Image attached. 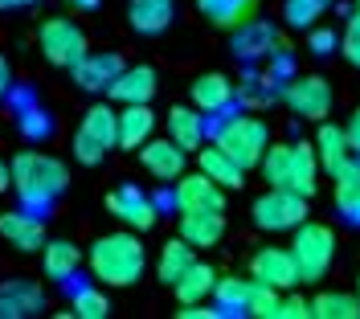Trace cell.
Listing matches in <instances>:
<instances>
[{
	"label": "cell",
	"mask_w": 360,
	"mask_h": 319,
	"mask_svg": "<svg viewBox=\"0 0 360 319\" xmlns=\"http://www.w3.org/2000/svg\"><path fill=\"white\" fill-rule=\"evenodd\" d=\"M13 164V193H17V201L25 209H49L62 193H66L70 184V168L62 160L45 156V152H29L25 148L21 156L8 160Z\"/></svg>",
	"instance_id": "6da1fadb"
},
{
	"label": "cell",
	"mask_w": 360,
	"mask_h": 319,
	"mask_svg": "<svg viewBox=\"0 0 360 319\" xmlns=\"http://www.w3.org/2000/svg\"><path fill=\"white\" fill-rule=\"evenodd\" d=\"M148 266V254L143 242L135 233H103L94 246H90V274L107 287H131L135 278Z\"/></svg>",
	"instance_id": "7a4b0ae2"
},
{
	"label": "cell",
	"mask_w": 360,
	"mask_h": 319,
	"mask_svg": "<svg viewBox=\"0 0 360 319\" xmlns=\"http://www.w3.org/2000/svg\"><path fill=\"white\" fill-rule=\"evenodd\" d=\"M213 143H217L221 152H229V156L250 172V168H258L262 156H266L270 127L258 115H229V119H221V123L213 127Z\"/></svg>",
	"instance_id": "3957f363"
},
{
	"label": "cell",
	"mask_w": 360,
	"mask_h": 319,
	"mask_svg": "<svg viewBox=\"0 0 360 319\" xmlns=\"http://www.w3.org/2000/svg\"><path fill=\"white\" fill-rule=\"evenodd\" d=\"M111 148H119V111H111L107 103H94L74 131V156L82 164H98Z\"/></svg>",
	"instance_id": "277c9868"
},
{
	"label": "cell",
	"mask_w": 360,
	"mask_h": 319,
	"mask_svg": "<svg viewBox=\"0 0 360 319\" xmlns=\"http://www.w3.org/2000/svg\"><path fill=\"white\" fill-rule=\"evenodd\" d=\"M37 46H41L49 66H62V70H74L90 53L86 33L70 21V17H49V21H41V29H37Z\"/></svg>",
	"instance_id": "5b68a950"
},
{
	"label": "cell",
	"mask_w": 360,
	"mask_h": 319,
	"mask_svg": "<svg viewBox=\"0 0 360 319\" xmlns=\"http://www.w3.org/2000/svg\"><path fill=\"white\" fill-rule=\"evenodd\" d=\"M291 254H295V262H299L303 282H319V278H323V271L332 266V254H336V233H332L328 226L303 221V226L295 229V237H291Z\"/></svg>",
	"instance_id": "8992f818"
},
{
	"label": "cell",
	"mask_w": 360,
	"mask_h": 319,
	"mask_svg": "<svg viewBox=\"0 0 360 319\" xmlns=\"http://www.w3.org/2000/svg\"><path fill=\"white\" fill-rule=\"evenodd\" d=\"M254 226L270 229V233H283V229H299L307 221V197H299L291 188H270L254 201Z\"/></svg>",
	"instance_id": "52a82bcc"
},
{
	"label": "cell",
	"mask_w": 360,
	"mask_h": 319,
	"mask_svg": "<svg viewBox=\"0 0 360 319\" xmlns=\"http://www.w3.org/2000/svg\"><path fill=\"white\" fill-rule=\"evenodd\" d=\"M278 94H283V103H287L295 115H303V119L323 123V119L332 115V86H328L323 78H315V74L295 78V82H283Z\"/></svg>",
	"instance_id": "ba28073f"
},
{
	"label": "cell",
	"mask_w": 360,
	"mask_h": 319,
	"mask_svg": "<svg viewBox=\"0 0 360 319\" xmlns=\"http://www.w3.org/2000/svg\"><path fill=\"white\" fill-rule=\"evenodd\" d=\"M172 201L180 213H221L225 209V188L209 172H193V176H180L172 188Z\"/></svg>",
	"instance_id": "9c48e42d"
},
{
	"label": "cell",
	"mask_w": 360,
	"mask_h": 319,
	"mask_svg": "<svg viewBox=\"0 0 360 319\" xmlns=\"http://www.w3.org/2000/svg\"><path fill=\"white\" fill-rule=\"evenodd\" d=\"M250 278H254V282H266V287H278V291H291L295 282H303L295 254L283 250V246H266V250L254 254V262H250Z\"/></svg>",
	"instance_id": "30bf717a"
},
{
	"label": "cell",
	"mask_w": 360,
	"mask_h": 319,
	"mask_svg": "<svg viewBox=\"0 0 360 319\" xmlns=\"http://www.w3.org/2000/svg\"><path fill=\"white\" fill-rule=\"evenodd\" d=\"M107 209H111L127 229H152L156 226V201H152L143 188H135V184L115 188L111 197H107Z\"/></svg>",
	"instance_id": "8fae6325"
},
{
	"label": "cell",
	"mask_w": 360,
	"mask_h": 319,
	"mask_svg": "<svg viewBox=\"0 0 360 319\" xmlns=\"http://www.w3.org/2000/svg\"><path fill=\"white\" fill-rule=\"evenodd\" d=\"M0 237L17 250L33 254V250H45V226L33 209H13V213H0Z\"/></svg>",
	"instance_id": "7c38bea8"
},
{
	"label": "cell",
	"mask_w": 360,
	"mask_h": 319,
	"mask_svg": "<svg viewBox=\"0 0 360 319\" xmlns=\"http://www.w3.org/2000/svg\"><path fill=\"white\" fill-rule=\"evenodd\" d=\"M45 311V291L29 278H4L0 282V319H25Z\"/></svg>",
	"instance_id": "4fadbf2b"
},
{
	"label": "cell",
	"mask_w": 360,
	"mask_h": 319,
	"mask_svg": "<svg viewBox=\"0 0 360 319\" xmlns=\"http://www.w3.org/2000/svg\"><path fill=\"white\" fill-rule=\"evenodd\" d=\"M315 152H319V168L336 181L340 172L356 160V152H352V143H348V131L344 127H336V123H319V131H315Z\"/></svg>",
	"instance_id": "5bb4252c"
},
{
	"label": "cell",
	"mask_w": 360,
	"mask_h": 319,
	"mask_svg": "<svg viewBox=\"0 0 360 319\" xmlns=\"http://www.w3.org/2000/svg\"><path fill=\"white\" fill-rule=\"evenodd\" d=\"M184 148H180L176 139H148L143 148H139V160H143V168L156 176V181H180L184 176Z\"/></svg>",
	"instance_id": "9a60e30c"
},
{
	"label": "cell",
	"mask_w": 360,
	"mask_h": 319,
	"mask_svg": "<svg viewBox=\"0 0 360 319\" xmlns=\"http://www.w3.org/2000/svg\"><path fill=\"white\" fill-rule=\"evenodd\" d=\"M123 74V58L119 53H86L74 66V82L82 91H111V82Z\"/></svg>",
	"instance_id": "2e32d148"
},
{
	"label": "cell",
	"mask_w": 360,
	"mask_h": 319,
	"mask_svg": "<svg viewBox=\"0 0 360 319\" xmlns=\"http://www.w3.org/2000/svg\"><path fill=\"white\" fill-rule=\"evenodd\" d=\"M176 17V0H131L127 4V25L143 37H156L164 33Z\"/></svg>",
	"instance_id": "e0dca14e"
},
{
	"label": "cell",
	"mask_w": 360,
	"mask_h": 319,
	"mask_svg": "<svg viewBox=\"0 0 360 319\" xmlns=\"http://www.w3.org/2000/svg\"><path fill=\"white\" fill-rule=\"evenodd\" d=\"M123 107V103H152V94H156V70L152 66H123V74L111 82V91H107Z\"/></svg>",
	"instance_id": "ac0fdd59"
},
{
	"label": "cell",
	"mask_w": 360,
	"mask_h": 319,
	"mask_svg": "<svg viewBox=\"0 0 360 319\" xmlns=\"http://www.w3.org/2000/svg\"><path fill=\"white\" fill-rule=\"evenodd\" d=\"M233 98H238V86H233V78H225V74H201V78L193 82V107L201 115L225 111Z\"/></svg>",
	"instance_id": "d6986e66"
},
{
	"label": "cell",
	"mask_w": 360,
	"mask_h": 319,
	"mask_svg": "<svg viewBox=\"0 0 360 319\" xmlns=\"http://www.w3.org/2000/svg\"><path fill=\"white\" fill-rule=\"evenodd\" d=\"M156 131V115L148 103H123L119 111V148H143Z\"/></svg>",
	"instance_id": "ffe728a7"
},
{
	"label": "cell",
	"mask_w": 360,
	"mask_h": 319,
	"mask_svg": "<svg viewBox=\"0 0 360 319\" xmlns=\"http://www.w3.org/2000/svg\"><path fill=\"white\" fill-rule=\"evenodd\" d=\"M197 107H172L168 111V136L176 139L184 152H201L205 148V136H209V127H205L201 115H193Z\"/></svg>",
	"instance_id": "44dd1931"
},
{
	"label": "cell",
	"mask_w": 360,
	"mask_h": 319,
	"mask_svg": "<svg viewBox=\"0 0 360 319\" xmlns=\"http://www.w3.org/2000/svg\"><path fill=\"white\" fill-rule=\"evenodd\" d=\"M197 164H201V172H209L221 188H242V181H246V168L229 156V152H221L217 143L201 148V152H197Z\"/></svg>",
	"instance_id": "7402d4cb"
},
{
	"label": "cell",
	"mask_w": 360,
	"mask_h": 319,
	"mask_svg": "<svg viewBox=\"0 0 360 319\" xmlns=\"http://www.w3.org/2000/svg\"><path fill=\"white\" fill-rule=\"evenodd\" d=\"M225 233V217L221 213H180V237L193 242L197 250L217 246Z\"/></svg>",
	"instance_id": "603a6c76"
},
{
	"label": "cell",
	"mask_w": 360,
	"mask_h": 319,
	"mask_svg": "<svg viewBox=\"0 0 360 319\" xmlns=\"http://www.w3.org/2000/svg\"><path fill=\"white\" fill-rule=\"evenodd\" d=\"M217 29H242L258 17V0H197Z\"/></svg>",
	"instance_id": "cb8c5ba5"
},
{
	"label": "cell",
	"mask_w": 360,
	"mask_h": 319,
	"mask_svg": "<svg viewBox=\"0 0 360 319\" xmlns=\"http://www.w3.org/2000/svg\"><path fill=\"white\" fill-rule=\"evenodd\" d=\"M193 250H197L193 242H184V237H172V242L160 250V262H156V278H160V282L176 287L180 278L193 271V262H197V258H193Z\"/></svg>",
	"instance_id": "d4e9b609"
},
{
	"label": "cell",
	"mask_w": 360,
	"mask_h": 319,
	"mask_svg": "<svg viewBox=\"0 0 360 319\" xmlns=\"http://www.w3.org/2000/svg\"><path fill=\"white\" fill-rule=\"evenodd\" d=\"M233 49H238V58L254 62V58L278 53V37H274V29H270V25H262L258 17H254L250 25H242V29H238V37H233Z\"/></svg>",
	"instance_id": "484cf974"
},
{
	"label": "cell",
	"mask_w": 360,
	"mask_h": 319,
	"mask_svg": "<svg viewBox=\"0 0 360 319\" xmlns=\"http://www.w3.org/2000/svg\"><path fill=\"white\" fill-rule=\"evenodd\" d=\"M213 287H217V271L209 262H193V271L184 274L172 291H176L180 307H184V303H205V299L213 295Z\"/></svg>",
	"instance_id": "4316f807"
},
{
	"label": "cell",
	"mask_w": 360,
	"mask_h": 319,
	"mask_svg": "<svg viewBox=\"0 0 360 319\" xmlns=\"http://www.w3.org/2000/svg\"><path fill=\"white\" fill-rule=\"evenodd\" d=\"M45 274L49 278H58V282H66V278H74V271H78V262H82V254H78V246L74 242H66V237H58V242H45Z\"/></svg>",
	"instance_id": "83f0119b"
},
{
	"label": "cell",
	"mask_w": 360,
	"mask_h": 319,
	"mask_svg": "<svg viewBox=\"0 0 360 319\" xmlns=\"http://www.w3.org/2000/svg\"><path fill=\"white\" fill-rule=\"evenodd\" d=\"M336 209L352 226H360V160H352L336 176Z\"/></svg>",
	"instance_id": "f1b7e54d"
},
{
	"label": "cell",
	"mask_w": 360,
	"mask_h": 319,
	"mask_svg": "<svg viewBox=\"0 0 360 319\" xmlns=\"http://www.w3.org/2000/svg\"><path fill=\"white\" fill-rule=\"evenodd\" d=\"M311 315H319V319H356L360 315V295L323 291V295L311 299Z\"/></svg>",
	"instance_id": "f546056e"
},
{
	"label": "cell",
	"mask_w": 360,
	"mask_h": 319,
	"mask_svg": "<svg viewBox=\"0 0 360 319\" xmlns=\"http://www.w3.org/2000/svg\"><path fill=\"white\" fill-rule=\"evenodd\" d=\"M250 291H254V282H246V278H217L213 299H217L221 315H242L250 307Z\"/></svg>",
	"instance_id": "4dcf8cb0"
},
{
	"label": "cell",
	"mask_w": 360,
	"mask_h": 319,
	"mask_svg": "<svg viewBox=\"0 0 360 319\" xmlns=\"http://www.w3.org/2000/svg\"><path fill=\"white\" fill-rule=\"evenodd\" d=\"M17 127H21L25 139H33V143H41V139H49V131H53V123H49V115L33 103V98H25L21 107H17Z\"/></svg>",
	"instance_id": "1f68e13d"
},
{
	"label": "cell",
	"mask_w": 360,
	"mask_h": 319,
	"mask_svg": "<svg viewBox=\"0 0 360 319\" xmlns=\"http://www.w3.org/2000/svg\"><path fill=\"white\" fill-rule=\"evenodd\" d=\"M70 311H74L78 319H107L111 315V303H107V295H103L98 287H78Z\"/></svg>",
	"instance_id": "d6a6232c"
},
{
	"label": "cell",
	"mask_w": 360,
	"mask_h": 319,
	"mask_svg": "<svg viewBox=\"0 0 360 319\" xmlns=\"http://www.w3.org/2000/svg\"><path fill=\"white\" fill-rule=\"evenodd\" d=\"M323 13H328V0H287L283 4V17L291 29H311Z\"/></svg>",
	"instance_id": "836d02e7"
},
{
	"label": "cell",
	"mask_w": 360,
	"mask_h": 319,
	"mask_svg": "<svg viewBox=\"0 0 360 319\" xmlns=\"http://www.w3.org/2000/svg\"><path fill=\"white\" fill-rule=\"evenodd\" d=\"M278 303H283V291H278V287H266V282H254V291H250V307H246V315H258V319H278Z\"/></svg>",
	"instance_id": "e575fe53"
},
{
	"label": "cell",
	"mask_w": 360,
	"mask_h": 319,
	"mask_svg": "<svg viewBox=\"0 0 360 319\" xmlns=\"http://www.w3.org/2000/svg\"><path fill=\"white\" fill-rule=\"evenodd\" d=\"M340 49H344V58L352 62V66L360 70V13L352 17V21L344 25V37H340Z\"/></svg>",
	"instance_id": "d590c367"
},
{
	"label": "cell",
	"mask_w": 360,
	"mask_h": 319,
	"mask_svg": "<svg viewBox=\"0 0 360 319\" xmlns=\"http://www.w3.org/2000/svg\"><path fill=\"white\" fill-rule=\"evenodd\" d=\"M311 315V303L303 295H283V303H278V319H307Z\"/></svg>",
	"instance_id": "8d00e7d4"
},
{
	"label": "cell",
	"mask_w": 360,
	"mask_h": 319,
	"mask_svg": "<svg viewBox=\"0 0 360 319\" xmlns=\"http://www.w3.org/2000/svg\"><path fill=\"white\" fill-rule=\"evenodd\" d=\"M332 49H336V33H332V29H311V53L323 58V53H332Z\"/></svg>",
	"instance_id": "74e56055"
},
{
	"label": "cell",
	"mask_w": 360,
	"mask_h": 319,
	"mask_svg": "<svg viewBox=\"0 0 360 319\" xmlns=\"http://www.w3.org/2000/svg\"><path fill=\"white\" fill-rule=\"evenodd\" d=\"M344 131H348V143H352V152L360 156V107L352 111V119L344 123Z\"/></svg>",
	"instance_id": "f35d334b"
},
{
	"label": "cell",
	"mask_w": 360,
	"mask_h": 319,
	"mask_svg": "<svg viewBox=\"0 0 360 319\" xmlns=\"http://www.w3.org/2000/svg\"><path fill=\"white\" fill-rule=\"evenodd\" d=\"M8 91H13V74H8V62L0 58V103L8 98Z\"/></svg>",
	"instance_id": "ab89813d"
},
{
	"label": "cell",
	"mask_w": 360,
	"mask_h": 319,
	"mask_svg": "<svg viewBox=\"0 0 360 319\" xmlns=\"http://www.w3.org/2000/svg\"><path fill=\"white\" fill-rule=\"evenodd\" d=\"M4 188H13V164L0 156V193H4Z\"/></svg>",
	"instance_id": "60d3db41"
},
{
	"label": "cell",
	"mask_w": 360,
	"mask_h": 319,
	"mask_svg": "<svg viewBox=\"0 0 360 319\" xmlns=\"http://www.w3.org/2000/svg\"><path fill=\"white\" fill-rule=\"evenodd\" d=\"M29 4H37V0H0L4 13H8V8H29Z\"/></svg>",
	"instance_id": "b9f144b4"
},
{
	"label": "cell",
	"mask_w": 360,
	"mask_h": 319,
	"mask_svg": "<svg viewBox=\"0 0 360 319\" xmlns=\"http://www.w3.org/2000/svg\"><path fill=\"white\" fill-rule=\"evenodd\" d=\"M70 4H74L78 13H90V8H98V0H70Z\"/></svg>",
	"instance_id": "7bdbcfd3"
},
{
	"label": "cell",
	"mask_w": 360,
	"mask_h": 319,
	"mask_svg": "<svg viewBox=\"0 0 360 319\" xmlns=\"http://www.w3.org/2000/svg\"><path fill=\"white\" fill-rule=\"evenodd\" d=\"M356 13H360V0H356Z\"/></svg>",
	"instance_id": "ee69618b"
},
{
	"label": "cell",
	"mask_w": 360,
	"mask_h": 319,
	"mask_svg": "<svg viewBox=\"0 0 360 319\" xmlns=\"http://www.w3.org/2000/svg\"><path fill=\"white\" fill-rule=\"evenodd\" d=\"M356 295H360V287H356Z\"/></svg>",
	"instance_id": "f6af8a7d"
}]
</instances>
